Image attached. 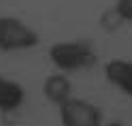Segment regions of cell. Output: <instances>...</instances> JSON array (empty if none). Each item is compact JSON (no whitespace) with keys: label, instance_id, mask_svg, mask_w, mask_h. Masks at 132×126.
Masks as SVG:
<instances>
[{"label":"cell","instance_id":"obj_1","mask_svg":"<svg viewBox=\"0 0 132 126\" xmlns=\"http://www.w3.org/2000/svg\"><path fill=\"white\" fill-rule=\"evenodd\" d=\"M49 60L60 73H79L96 64V51L87 41H60L49 47Z\"/></svg>","mask_w":132,"mask_h":126},{"label":"cell","instance_id":"obj_2","mask_svg":"<svg viewBox=\"0 0 132 126\" xmlns=\"http://www.w3.org/2000/svg\"><path fill=\"white\" fill-rule=\"evenodd\" d=\"M38 32L13 15H0V51H28L38 45Z\"/></svg>","mask_w":132,"mask_h":126},{"label":"cell","instance_id":"obj_3","mask_svg":"<svg viewBox=\"0 0 132 126\" xmlns=\"http://www.w3.org/2000/svg\"><path fill=\"white\" fill-rule=\"evenodd\" d=\"M57 109H60V120L64 126H100L102 122L100 109L83 98L70 96Z\"/></svg>","mask_w":132,"mask_h":126},{"label":"cell","instance_id":"obj_4","mask_svg":"<svg viewBox=\"0 0 132 126\" xmlns=\"http://www.w3.org/2000/svg\"><path fill=\"white\" fill-rule=\"evenodd\" d=\"M104 77L115 90L132 98V60H123V58L109 60L104 64Z\"/></svg>","mask_w":132,"mask_h":126},{"label":"cell","instance_id":"obj_5","mask_svg":"<svg viewBox=\"0 0 132 126\" xmlns=\"http://www.w3.org/2000/svg\"><path fill=\"white\" fill-rule=\"evenodd\" d=\"M43 94L45 98L49 100L51 105L60 107L66 98L72 96V81L66 73H60L57 71L55 75H49L43 83Z\"/></svg>","mask_w":132,"mask_h":126},{"label":"cell","instance_id":"obj_6","mask_svg":"<svg viewBox=\"0 0 132 126\" xmlns=\"http://www.w3.org/2000/svg\"><path fill=\"white\" fill-rule=\"evenodd\" d=\"M26 100V90L19 81L0 75V111H17Z\"/></svg>","mask_w":132,"mask_h":126},{"label":"cell","instance_id":"obj_7","mask_svg":"<svg viewBox=\"0 0 132 126\" xmlns=\"http://www.w3.org/2000/svg\"><path fill=\"white\" fill-rule=\"evenodd\" d=\"M113 13L121 24H132V0H117Z\"/></svg>","mask_w":132,"mask_h":126}]
</instances>
